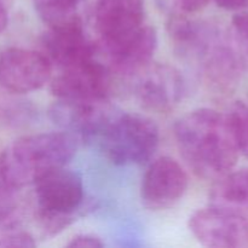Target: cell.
Wrapping results in <instances>:
<instances>
[{"label":"cell","instance_id":"3","mask_svg":"<svg viewBox=\"0 0 248 248\" xmlns=\"http://www.w3.org/2000/svg\"><path fill=\"white\" fill-rule=\"evenodd\" d=\"M77 147L75 136L65 131L22 137L0 154V177L19 190L35 183L46 172L64 167Z\"/></svg>","mask_w":248,"mask_h":248},{"label":"cell","instance_id":"20","mask_svg":"<svg viewBox=\"0 0 248 248\" xmlns=\"http://www.w3.org/2000/svg\"><path fill=\"white\" fill-rule=\"evenodd\" d=\"M7 26V11L2 0H0V33L5 31Z\"/></svg>","mask_w":248,"mask_h":248},{"label":"cell","instance_id":"5","mask_svg":"<svg viewBox=\"0 0 248 248\" xmlns=\"http://www.w3.org/2000/svg\"><path fill=\"white\" fill-rule=\"evenodd\" d=\"M97 144L113 164L142 165L156 152L159 128L147 116L119 110Z\"/></svg>","mask_w":248,"mask_h":248},{"label":"cell","instance_id":"12","mask_svg":"<svg viewBox=\"0 0 248 248\" xmlns=\"http://www.w3.org/2000/svg\"><path fill=\"white\" fill-rule=\"evenodd\" d=\"M213 205L248 211V169L229 171L216 179L211 191Z\"/></svg>","mask_w":248,"mask_h":248},{"label":"cell","instance_id":"1","mask_svg":"<svg viewBox=\"0 0 248 248\" xmlns=\"http://www.w3.org/2000/svg\"><path fill=\"white\" fill-rule=\"evenodd\" d=\"M174 137L184 161L201 178L216 181L232 171L239 159L228 114L208 108L190 111L176 123Z\"/></svg>","mask_w":248,"mask_h":248},{"label":"cell","instance_id":"16","mask_svg":"<svg viewBox=\"0 0 248 248\" xmlns=\"http://www.w3.org/2000/svg\"><path fill=\"white\" fill-rule=\"evenodd\" d=\"M232 31L239 45L248 46V11L239 10L232 16Z\"/></svg>","mask_w":248,"mask_h":248},{"label":"cell","instance_id":"7","mask_svg":"<svg viewBox=\"0 0 248 248\" xmlns=\"http://www.w3.org/2000/svg\"><path fill=\"white\" fill-rule=\"evenodd\" d=\"M135 74L133 93L148 110L167 113L183 98L186 82L176 68L149 63Z\"/></svg>","mask_w":248,"mask_h":248},{"label":"cell","instance_id":"13","mask_svg":"<svg viewBox=\"0 0 248 248\" xmlns=\"http://www.w3.org/2000/svg\"><path fill=\"white\" fill-rule=\"evenodd\" d=\"M80 2L81 0H34V6L44 23L53 27L79 18Z\"/></svg>","mask_w":248,"mask_h":248},{"label":"cell","instance_id":"4","mask_svg":"<svg viewBox=\"0 0 248 248\" xmlns=\"http://www.w3.org/2000/svg\"><path fill=\"white\" fill-rule=\"evenodd\" d=\"M36 219L50 235L58 234L74 220L84 201V184L77 172L60 167L36 179Z\"/></svg>","mask_w":248,"mask_h":248},{"label":"cell","instance_id":"10","mask_svg":"<svg viewBox=\"0 0 248 248\" xmlns=\"http://www.w3.org/2000/svg\"><path fill=\"white\" fill-rule=\"evenodd\" d=\"M188 183L186 171L176 160L159 157L150 164L142 179V202L152 211L172 207L183 198Z\"/></svg>","mask_w":248,"mask_h":248},{"label":"cell","instance_id":"2","mask_svg":"<svg viewBox=\"0 0 248 248\" xmlns=\"http://www.w3.org/2000/svg\"><path fill=\"white\" fill-rule=\"evenodd\" d=\"M172 40L179 53L198 68L211 90L220 94L234 91L244 69L236 39L212 23L186 19Z\"/></svg>","mask_w":248,"mask_h":248},{"label":"cell","instance_id":"9","mask_svg":"<svg viewBox=\"0 0 248 248\" xmlns=\"http://www.w3.org/2000/svg\"><path fill=\"white\" fill-rule=\"evenodd\" d=\"M51 92L57 101L90 102L107 99L110 89L108 68L96 58L79 65L61 69L51 81Z\"/></svg>","mask_w":248,"mask_h":248},{"label":"cell","instance_id":"8","mask_svg":"<svg viewBox=\"0 0 248 248\" xmlns=\"http://www.w3.org/2000/svg\"><path fill=\"white\" fill-rule=\"evenodd\" d=\"M52 64L44 53L21 47L0 52V86L14 93H28L51 80Z\"/></svg>","mask_w":248,"mask_h":248},{"label":"cell","instance_id":"15","mask_svg":"<svg viewBox=\"0 0 248 248\" xmlns=\"http://www.w3.org/2000/svg\"><path fill=\"white\" fill-rule=\"evenodd\" d=\"M33 237L24 232H6L0 234V247H34Z\"/></svg>","mask_w":248,"mask_h":248},{"label":"cell","instance_id":"11","mask_svg":"<svg viewBox=\"0 0 248 248\" xmlns=\"http://www.w3.org/2000/svg\"><path fill=\"white\" fill-rule=\"evenodd\" d=\"M44 55L60 69L79 65L96 58L94 48L84 31L81 18L48 27L43 38Z\"/></svg>","mask_w":248,"mask_h":248},{"label":"cell","instance_id":"18","mask_svg":"<svg viewBox=\"0 0 248 248\" xmlns=\"http://www.w3.org/2000/svg\"><path fill=\"white\" fill-rule=\"evenodd\" d=\"M179 11H183L186 14L196 12L202 10L210 0H170Z\"/></svg>","mask_w":248,"mask_h":248},{"label":"cell","instance_id":"19","mask_svg":"<svg viewBox=\"0 0 248 248\" xmlns=\"http://www.w3.org/2000/svg\"><path fill=\"white\" fill-rule=\"evenodd\" d=\"M215 2L220 9L228 11H239L248 5V0H215Z\"/></svg>","mask_w":248,"mask_h":248},{"label":"cell","instance_id":"6","mask_svg":"<svg viewBox=\"0 0 248 248\" xmlns=\"http://www.w3.org/2000/svg\"><path fill=\"white\" fill-rule=\"evenodd\" d=\"M189 228L201 245L213 248L248 247V213L224 206L200 208L189 219Z\"/></svg>","mask_w":248,"mask_h":248},{"label":"cell","instance_id":"17","mask_svg":"<svg viewBox=\"0 0 248 248\" xmlns=\"http://www.w3.org/2000/svg\"><path fill=\"white\" fill-rule=\"evenodd\" d=\"M68 247H81V248H101L104 246L101 239L93 235H78L73 237L72 241L67 245Z\"/></svg>","mask_w":248,"mask_h":248},{"label":"cell","instance_id":"14","mask_svg":"<svg viewBox=\"0 0 248 248\" xmlns=\"http://www.w3.org/2000/svg\"><path fill=\"white\" fill-rule=\"evenodd\" d=\"M240 154L248 157V104L235 102L228 113Z\"/></svg>","mask_w":248,"mask_h":248}]
</instances>
